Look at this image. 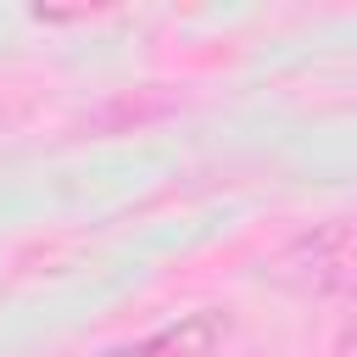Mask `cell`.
<instances>
[{"instance_id": "cell-1", "label": "cell", "mask_w": 357, "mask_h": 357, "mask_svg": "<svg viewBox=\"0 0 357 357\" xmlns=\"http://www.w3.org/2000/svg\"><path fill=\"white\" fill-rule=\"evenodd\" d=\"M223 335H229V318L206 307V312L173 318V324H162V329H151V335H139V340L117 346L112 357H212Z\"/></svg>"}, {"instance_id": "cell-2", "label": "cell", "mask_w": 357, "mask_h": 357, "mask_svg": "<svg viewBox=\"0 0 357 357\" xmlns=\"http://www.w3.org/2000/svg\"><path fill=\"white\" fill-rule=\"evenodd\" d=\"M340 357H357V324H346V335H340Z\"/></svg>"}]
</instances>
